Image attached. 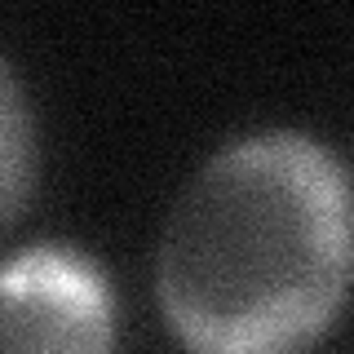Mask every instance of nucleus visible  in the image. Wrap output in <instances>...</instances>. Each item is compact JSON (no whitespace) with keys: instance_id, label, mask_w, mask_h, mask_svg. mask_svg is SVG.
Returning <instances> with one entry per match:
<instances>
[{"instance_id":"obj_3","label":"nucleus","mask_w":354,"mask_h":354,"mask_svg":"<svg viewBox=\"0 0 354 354\" xmlns=\"http://www.w3.org/2000/svg\"><path fill=\"white\" fill-rule=\"evenodd\" d=\"M36 186V124L5 62H0V226H9Z\"/></svg>"},{"instance_id":"obj_1","label":"nucleus","mask_w":354,"mask_h":354,"mask_svg":"<svg viewBox=\"0 0 354 354\" xmlns=\"http://www.w3.org/2000/svg\"><path fill=\"white\" fill-rule=\"evenodd\" d=\"M350 283V182L306 133H261L177 195L155 288L191 354H310Z\"/></svg>"},{"instance_id":"obj_2","label":"nucleus","mask_w":354,"mask_h":354,"mask_svg":"<svg viewBox=\"0 0 354 354\" xmlns=\"http://www.w3.org/2000/svg\"><path fill=\"white\" fill-rule=\"evenodd\" d=\"M0 354H115V292L97 261L36 243L0 266Z\"/></svg>"}]
</instances>
